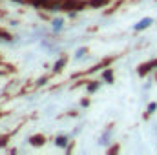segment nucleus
<instances>
[{"label":"nucleus","instance_id":"1","mask_svg":"<svg viewBox=\"0 0 157 155\" xmlns=\"http://www.w3.org/2000/svg\"><path fill=\"white\" fill-rule=\"evenodd\" d=\"M150 24H154V20H152L150 17H146V18L139 20V22H137V24L133 26V29H135V31H141V29H146V28H148Z\"/></svg>","mask_w":157,"mask_h":155},{"label":"nucleus","instance_id":"2","mask_svg":"<svg viewBox=\"0 0 157 155\" xmlns=\"http://www.w3.org/2000/svg\"><path fill=\"white\" fill-rule=\"evenodd\" d=\"M62 24H64V22H62L60 18H57V20H53V29H55V31H59V29L62 28Z\"/></svg>","mask_w":157,"mask_h":155},{"label":"nucleus","instance_id":"3","mask_svg":"<svg viewBox=\"0 0 157 155\" xmlns=\"http://www.w3.org/2000/svg\"><path fill=\"white\" fill-rule=\"evenodd\" d=\"M106 2H108V0H93L91 6H93V7H99V6H102V4H106Z\"/></svg>","mask_w":157,"mask_h":155},{"label":"nucleus","instance_id":"4","mask_svg":"<svg viewBox=\"0 0 157 155\" xmlns=\"http://www.w3.org/2000/svg\"><path fill=\"white\" fill-rule=\"evenodd\" d=\"M64 62H66V60H64V59H60V60H59V62L55 64V71H59V70L62 68V64H64Z\"/></svg>","mask_w":157,"mask_h":155},{"label":"nucleus","instance_id":"5","mask_svg":"<svg viewBox=\"0 0 157 155\" xmlns=\"http://www.w3.org/2000/svg\"><path fill=\"white\" fill-rule=\"evenodd\" d=\"M84 53H86V47H80V49L77 51V55H75V57H77V59H80V57H84Z\"/></svg>","mask_w":157,"mask_h":155},{"label":"nucleus","instance_id":"6","mask_svg":"<svg viewBox=\"0 0 157 155\" xmlns=\"http://www.w3.org/2000/svg\"><path fill=\"white\" fill-rule=\"evenodd\" d=\"M57 144H59V146H64V144H66V137H59V139H57Z\"/></svg>","mask_w":157,"mask_h":155},{"label":"nucleus","instance_id":"7","mask_svg":"<svg viewBox=\"0 0 157 155\" xmlns=\"http://www.w3.org/2000/svg\"><path fill=\"white\" fill-rule=\"evenodd\" d=\"M31 142L33 144H40L42 142V137H31Z\"/></svg>","mask_w":157,"mask_h":155}]
</instances>
